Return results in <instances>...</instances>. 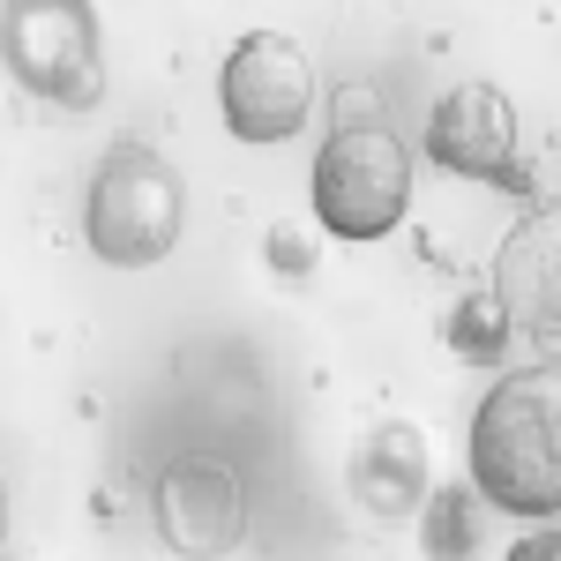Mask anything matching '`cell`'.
<instances>
[{"mask_svg":"<svg viewBox=\"0 0 561 561\" xmlns=\"http://www.w3.org/2000/svg\"><path fill=\"white\" fill-rule=\"evenodd\" d=\"M465 479L486 510L524 524L561 517V367H502V382H486L465 434Z\"/></svg>","mask_w":561,"mask_h":561,"instance_id":"obj_1","label":"cell"},{"mask_svg":"<svg viewBox=\"0 0 561 561\" xmlns=\"http://www.w3.org/2000/svg\"><path fill=\"white\" fill-rule=\"evenodd\" d=\"M187 225V180L150 142H113L83 187V240L105 270H150L180 248Z\"/></svg>","mask_w":561,"mask_h":561,"instance_id":"obj_2","label":"cell"},{"mask_svg":"<svg viewBox=\"0 0 561 561\" xmlns=\"http://www.w3.org/2000/svg\"><path fill=\"white\" fill-rule=\"evenodd\" d=\"M307 203L314 225L330 240H389L404 210H412V150L404 135L389 128L382 113L367 121H330V142L314 150V173H307Z\"/></svg>","mask_w":561,"mask_h":561,"instance_id":"obj_3","label":"cell"},{"mask_svg":"<svg viewBox=\"0 0 561 561\" xmlns=\"http://www.w3.org/2000/svg\"><path fill=\"white\" fill-rule=\"evenodd\" d=\"M0 60L38 105H105V31L90 0H0Z\"/></svg>","mask_w":561,"mask_h":561,"instance_id":"obj_4","label":"cell"},{"mask_svg":"<svg viewBox=\"0 0 561 561\" xmlns=\"http://www.w3.org/2000/svg\"><path fill=\"white\" fill-rule=\"evenodd\" d=\"M217 113L248 150L293 142L314 113V60L285 31H248L217 68Z\"/></svg>","mask_w":561,"mask_h":561,"instance_id":"obj_5","label":"cell"},{"mask_svg":"<svg viewBox=\"0 0 561 561\" xmlns=\"http://www.w3.org/2000/svg\"><path fill=\"white\" fill-rule=\"evenodd\" d=\"M427 158L442 173L457 180H486V187H502V195H517V203H539V180L524 165V135H517V113H510V98L494 83H449L434 98L427 113Z\"/></svg>","mask_w":561,"mask_h":561,"instance_id":"obj_6","label":"cell"},{"mask_svg":"<svg viewBox=\"0 0 561 561\" xmlns=\"http://www.w3.org/2000/svg\"><path fill=\"white\" fill-rule=\"evenodd\" d=\"M150 517H158V539L173 554H225L248 531V486L217 449H187V457H173L158 472Z\"/></svg>","mask_w":561,"mask_h":561,"instance_id":"obj_7","label":"cell"},{"mask_svg":"<svg viewBox=\"0 0 561 561\" xmlns=\"http://www.w3.org/2000/svg\"><path fill=\"white\" fill-rule=\"evenodd\" d=\"M494 300L539 359H561V203H539L510 225L494 255Z\"/></svg>","mask_w":561,"mask_h":561,"instance_id":"obj_8","label":"cell"},{"mask_svg":"<svg viewBox=\"0 0 561 561\" xmlns=\"http://www.w3.org/2000/svg\"><path fill=\"white\" fill-rule=\"evenodd\" d=\"M352 502L367 510V517L382 524H404L420 517V502L434 494V457H427V434L412 427V420H382V427L367 434L359 449H352Z\"/></svg>","mask_w":561,"mask_h":561,"instance_id":"obj_9","label":"cell"},{"mask_svg":"<svg viewBox=\"0 0 561 561\" xmlns=\"http://www.w3.org/2000/svg\"><path fill=\"white\" fill-rule=\"evenodd\" d=\"M442 337H449V352H457L465 367H502L510 345H517V330H510V314H502L494 293H465V300L449 307Z\"/></svg>","mask_w":561,"mask_h":561,"instance_id":"obj_10","label":"cell"},{"mask_svg":"<svg viewBox=\"0 0 561 561\" xmlns=\"http://www.w3.org/2000/svg\"><path fill=\"white\" fill-rule=\"evenodd\" d=\"M472 502H479V494H465V486H442V494H427V502H420V517H427V547H434V554H457V547H472V539H479Z\"/></svg>","mask_w":561,"mask_h":561,"instance_id":"obj_11","label":"cell"},{"mask_svg":"<svg viewBox=\"0 0 561 561\" xmlns=\"http://www.w3.org/2000/svg\"><path fill=\"white\" fill-rule=\"evenodd\" d=\"M262 255H270V270H277V277H293V285H300L307 270H314V240H307L300 225H270Z\"/></svg>","mask_w":561,"mask_h":561,"instance_id":"obj_12","label":"cell"},{"mask_svg":"<svg viewBox=\"0 0 561 561\" xmlns=\"http://www.w3.org/2000/svg\"><path fill=\"white\" fill-rule=\"evenodd\" d=\"M517 561H561V531H524Z\"/></svg>","mask_w":561,"mask_h":561,"instance_id":"obj_13","label":"cell"},{"mask_svg":"<svg viewBox=\"0 0 561 561\" xmlns=\"http://www.w3.org/2000/svg\"><path fill=\"white\" fill-rule=\"evenodd\" d=\"M0 547H8V479H0Z\"/></svg>","mask_w":561,"mask_h":561,"instance_id":"obj_14","label":"cell"}]
</instances>
